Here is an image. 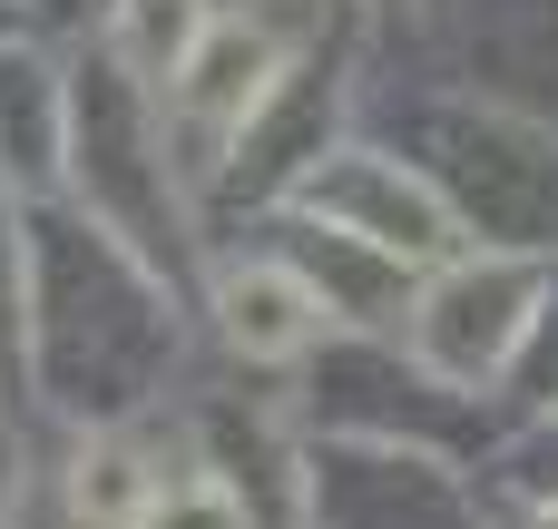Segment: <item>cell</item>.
<instances>
[{"instance_id": "obj_3", "label": "cell", "mask_w": 558, "mask_h": 529, "mask_svg": "<svg viewBox=\"0 0 558 529\" xmlns=\"http://www.w3.org/2000/svg\"><path fill=\"white\" fill-rule=\"evenodd\" d=\"M147 501H157V481L137 471V452H118V442L78 452V471H69V510H78V520L128 529V520H147Z\"/></svg>"}, {"instance_id": "obj_4", "label": "cell", "mask_w": 558, "mask_h": 529, "mask_svg": "<svg viewBox=\"0 0 558 529\" xmlns=\"http://www.w3.org/2000/svg\"><path fill=\"white\" fill-rule=\"evenodd\" d=\"M147 529H245V501L226 481H157Z\"/></svg>"}, {"instance_id": "obj_1", "label": "cell", "mask_w": 558, "mask_h": 529, "mask_svg": "<svg viewBox=\"0 0 558 529\" xmlns=\"http://www.w3.org/2000/svg\"><path fill=\"white\" fill-rule=\"evenodd\" d=\"M275 69H284V49H275L255 20H206V39H196L186 69H177V108H186L206 137H235V128L265 108Z\"/></svg>"}, {"instance_id": "obj_5", "label": "cell", "mask_w": 558, "mask_h": 529, "mask_svg": "<svg viewBox=\"0 0 558 529\" xmlns=\"http://www.w3.org/2000/svg\"><path fill=\"white\" fill-rule=\"evenodd\" d=\"M10 510H20V442L0 432V520H10Z\"/></svg>"}, {"instance_id": "obj_2", "label": "cell", "mask_w": 558, "mask_h": 529, "mask_svg": "<svg viewBox=\"0 0 558 529\" xmlns=\"http://www.w3.org/2000/svg\"><path fill=\"white\" fill-rule=\"evenodd\" d=\"M216 314H226V344L255 353V363H294L314 334H324V294L294 275V265H226L216 285Z\"/></svg>"}]
</instances>
